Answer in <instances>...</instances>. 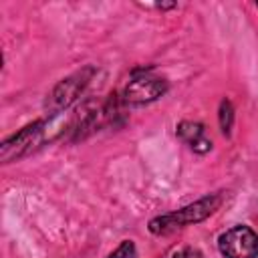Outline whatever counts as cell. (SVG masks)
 Segmentation results:
<instances>
[{
  "instance_id": "cell-1",
  "label": "cell",
  "mask_w": 258,
  "mask_h": 258,
  "mask_svg": "<svg viewBox=\"0 0 258 258\" xmlns=\"http://www.w3.org/2000/svg\"><path fill=\"white\" fill-rule=\"evenodd\" d=\"M220 206V198L218 196H210V198H204L175 214H167V216H161V218H155L151 220L149 224V230L153 234H167L175 228H183L187 224H194V222H202L204 218H208L216 208Z\"/></svg>"
},
{
  "instance_id": "cell-2",
  "label": "cell",
  "mask_w": 258,
  "mask_h": 258,
  "mask_svg": "<svg viewBox=\"0 0 258 258\" xmlns=\"http://www.w3.org/2000/svg\"><path fill=\"white\" fill-rule=\"evenodd\" d=\"M220 252L226 258H256L258 234L248 226H234L220 236Z\"/></svg>"
},
{
  "instance_id": "cell-3",
  "label": "cell",
  "mask_w": 258,
  "mask_h": 258,
  "mask_svg": "<svg viewBox=\"0 0 258 258\" xmlns=\"http://www.w3.org/2000/svg\"><path fill=\"white\" fill-rule=\"evenodd\" d=\"M91 73H93L91 69H85V71L75 73L73 77L60 81V83L52 89V93L48 95V99H46L48 111L54 113V111H60V109L69 107V105L77 99V95L87 87V83H89V79H91Z\"/></svg>"
},
{
  "instance_id": "cell-4",
  "label": "cell",
  "mask_w": 258,
  "mask_h": 258,
  "mask_svg": "<svg viewBox=\"0 0 258 258\" xmlns=\"http://www.w3.org/2000/svg\"><path fill=\"white\" fill-rule=\"evenodd\" d=\"M165 89H167V83L163 79L145 75V77H139L127 85L125 99L129 103H149V101L161 97L165 93Z\"/></svg>"
},
{
  "instance_id": "cell-5",
  "label": "cell",
  "mask_w": 258,
  "mask_h": 258,
  "mask_svg": "<svg viewBox=\"0 0 258 258\" xmlns=\"http://www.w3.org/2000/svg\"><path fill=\"white\" fill-rule=\"evenodd\" d=\"M40 127H42V123L28 125V127H24L18 135H14L10 141H6L4 147H2V159H4V161H10V159H14V157H20L24 151H28V149L38 141V137H40V133H42Z\"/></svg>"
},
{
  "instance_id": "cell-6",
  "label": "cell",
  "mask_w": 258,
  "mask_h": 258,
  "mask_svg": "<svg viewBox=\"0 0 258 258\" xmlns=\"http://www.w3.org/2000/svg\"><path fill=\"white\" fill-rule=\"evenodd\" d=\"M177 135L181 137V141L185 145H189L194 151L198 153H206L212 149V139L206 133V127L202 123H194V121H183L177 125Z\"/></svg>"
},
{
  "instance_id": "cell-7",
  "label": "cell",
  "mask_w": 258,
  "mask_h": 258,
  "mask_svg": "<svg viewBox=\"0 0 258 258\" xmlns=\"http://www.w3.org/2000/svg\"><path fill=\"white\" fill-rule=\"evenodd\" d=\"M232 119H234V111H232L230 101H222V105H220V127H222V131H224L226 135L230 133Z\"/></svg>"
},
{
  "instance_id": "cell-8",
  "label": "cell",
  "mask_w": 258,
  "mask_h": 258,
  "mask_svg": "<svg viewBox=\"0 0 258 258\" xmlns=\"http://www.w3.org/2000/svg\"><path fill=\"white\" fill-rule=\"evenodd\" d=\"M133 256H135V246H133L131 240L121 242V246H119L115 252L109 254V258H133Z\"/></svg>"
},
{
  "instance_id": "cell-9",
  "label": "cell",
  "mask_w": 258,
  "mask_h": 258,
  "mask_svg": "<svg viewBox=\"0 0 258 258\" xmlns=\"http://www.w3.org/2000/svg\"><path fill=\"white\" fill-rule=\"evenodd\" d=\"M173 258H202V252L196 248H183V250L175 252Z\"/></svg>"
}]
</instances>
